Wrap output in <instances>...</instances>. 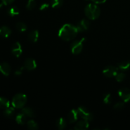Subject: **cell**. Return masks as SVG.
<instances>
[{
	"mask_svg": "<svg viewBox=\"0 0 130 130\" xmlns=\"http://www.w3.org/2000/svg\"><path fill=\"white\" fill-rule=\"evenodd\" d=\"M86 41V38H83L80 40H76L71 44V50L74 55H78L82 52L83 44Z\"/></svg>",
	"mask_w": 130,
	"mask_h": 130,
	"instance_id": "cell-4",
	"label": "cell"
},
{
	"mask_svg": "<svg viewBox=\"0 0 130 130\" xmlns=\"http://www.w3.org/2000/svg\"><path fill=\"white\" fill-rule=\"evenodd\" d=\"M124 107V103L123 102H119L116 103L115 105H114V109L117 110H121Z\"/></svg>",
	"mask_w": 130,
	"mask_h": 130,
	"instance_id": "cell-29",
	"label": "cell"
},
{
	"mask_svg": "<svg viewBox=\"0 0 130 130\" xmlns=\"http://www.w3.org/2000/svg\"><path fill=\"white\" fill-rule=\"evenodd\" d=\"M11 66L7 62H3L0 63V72L5 76H8L11 72Z\"/></svg>",
	"mask_w": 130,
	"mask_h": 130,
	"instance_id": "cell-12",
	"label": "cell"
},
{
	"mask_svg": "<svg viewBox=\"0 0 130 130\" xmlns=\"http://www.w3.org/2000/svg\"><path fill=\"white\" fill-rule=\"evenodd\" d=\"M89 128V121L86 119L79 121L76 124L74 129L76 130H86Z\"/></svg>",
	"mask_w": 130,
	"mask_h": 130,
	"instance_id": "cell-11",
	"label": "cell"
},
{
	"mask_svg": "<svg viewBox=\"0 0 130 130\" xmlns=\"http://www.w3.org/2000/svg\"><path fill=\"white\" fill-rule=\"evenodd\" d=\"M10 107V102L5 97H0V109L5 110Z\"/></svg>",
	"mask_w": 130,
	"mask_h": 130,
	"instance_id": "cell-19",
	"label": "cell"
},
{
	"mask_svg": "<svg viewBox=\"0 0 130 130\" xmlns=\"http://www.w3.org/2000/svg\"><path fill=\"white\" fill-rule=\"evenodd\" d=\"M20 13L19 9L18 8L17 6H13L10 7V8L8 10V14L10 15V17H15L16 15H18Z\"/></svg>",
	"mask_w": 130,
	"mask_h": 130,
	"instance_id": "cell-20",
	"label": "cell"
},
{
	"mask_svg": "<svg viewBox=\"0 0 130 130\" xmlns=\"http://www.w3.org/2000/svg\"><path fill=\"white\" fill-rule=\"evenodd\" d=\"M27 126L29 129L36 130L38 129V124L34 120H29L27 123Z\"/></svg>",
	"mask_w": 130,
	"mask_h": 130,
	"instance_id": "cell-24",
	"label": "cell"
},
{
	"mask_svg": "<svg viewBox=\"0 0 130 130\" xmlns=\"http://www.w3.org/2000/svg\"><path fill=\"white\" fill-rule=\"evenodd\" d=\"M36 1L35 0H29L27 3L26 8L28 10H32L36 6Z\"/></svg>",
	"mask_w": 130,
	"mask_h": 130,
	"instance_id": "cell-27",
	"label": "cell"
},
{
	"mask_svg": "<svg viewBox=\"0 0 130 130\" xmlns=\"http://www.w3.org/2000/svg\"><path fill=\"white\" fill-rule=\"evenodd\" d=\"M49 4L46 3H44L41 4V6H39V10H41V11H44V10H47L49 8Z\"/></svg>",
	"mask_w": 130,
	"mask_h": 130,
	"instance_id": "cell-31",
	"label": "cell"
},
{
	"mask_svg": "<svg viewBox=\"0 0 130 130\" xmlns=\"http://www.w3.org/2000/svg\"><path fill=\"white\" fill-rule=\"evenodd\" d=\"M56 126L59 129H63L66 126V121L63 118H60L56 122Z\"/></svg>",
	"mask_w": 130,
	"mask_h": 130,
	"instance_id": "cell-22",
	"label": "cell"
},
{
	"mask_svg": "<svg viewBox=\"0 0 130 130\" xmlns=\"http://www.w3.org/2000/svg\"><path fill=\"white\" fill-rule=\"evenodd\" d=\"M3 5H4L3 4V3H0V9H1V8H2Z\"/></svg>",
	"mask_w": 130,
	"mask_h": 130,
	"instance_id": "cell-34",
	"label": "cell"
},
{
	"mask_svg": "<svg viewBox=\"0 0 130 130\" xmlns=\"http://www.w3.org/2000/svg\"><path fill=\"white\" fill-rule=\"evenodd\" d=\"M103 102L105 104H110L112 102L111 95L110 93H105L103 96Z\"/></svg>",
	"mask_w": 130,
	"mask_h": 130,
	"instance_id": "cell-26",
	"label": "cell"
},
{
	"mask_svg": "<svg viewBox=\"0 0 130 130\" xmlns=\"http://www.w3.org/2000/svg\"><path fill=\"white\" fill-rule=\"evenodd\" d=\"M27 118V117L25 114L21 112L17 115L16 118H15V121L17 123V124H20V125H24V124H25V122H26Z\"/></svg>",
	"mask_w": 130,
	"mask_h": 130,
	"instance_id": "cell-17",
	"label": "cell"
},
{
	"mask_svg": "<svg viewBox=\"0 0 130 130\" xmlns=\"http://www.w3.org/2000/svg\"><path fill=\"white\" fill-rule=\"evenodd\" d=\"M116 80L118 82L120 83L122 82V81H124V79L126 78V74L124 73H123V72H118L116 76H115Z\"/></svg>",
	"mask_w": 130,
	"mask_h": 130,
	"instance_id": "cell-28",
	"label": "cell"
},
{
	"mask_svg": "<svg viewBox=\"0 0 130 130\" xmlns=\"http://www.w3.org/2000/svg\"><path fill=\"white\" fill-rule=\"evenodd\" d=\"M63 0H52L51 5L53 8H58L63 5Z\"/></svg>",
	"mask_w": 130,
	"mask_h": 130,
	"instance_id": "cell-25",
	"label": "cell"
},
{
	"mask_svg": "<svg viewBox=\"0 0 130 130\" xmlns=\"http://www.w3.org/2000/svg\"><path fill=\"white\" fill-rule=\"evenodd\" d=\"M118 95L124 102L130 101V90L127 88H122L118 91Z\"/></svg>",
	"mask_w": 130,
	"mask_h": 130,
	"instance_id": "cell-7",
	"label": "cell"
},
{
	"mask_svg": "<svg viewBox=\"0 0 130 130\" xmlns=\"http://www.w3.org/2000/svg\"><path fill=\"white\" fill-rule=\"evenodd\" d=\"M79 117V116L77 110L72 109L69 112L68 115H67V119L70 123H74L77 121Z\"/></svg>",
	"mask_w": 130,
	"mask_h": 130,
	"instance_id": "cell-13",
	"label": "cell"
},
{
	"mask_svg": "<svg viewBox=\"0 0 130 130\" xmlns=\"http://www.w3.org/2000/svg\"><path fill=\"white\" fill-rule=\"evenodd\" d=\"M76 26L78 32H85L86 31L90 28V24L88 20L85 19L79 22Z\"/></svg>",
	"mask_w": 130,
	"mask_h": 130,
	"instance_id": "cell-8",
	"label": "cell"
},
{
	"mask_svg": "<svg viewBox=\"0 0 130 130\" xmlns=\"http://www.w3.org/2000/svg\"><path fill=\"white\" fill-rule=\"evenodd\" d=\"M27 97L26 95L18 93L13 96L11 102V105L15 109H22L26 104Z\"/></svg>",
	"mask_w": 130,
	"mask_h": 130,
	"instance_id": "cell-3",
	"label": "cell"
},
{
	"mask_svg": "<svg viewBox=\"0 0 130 130\" xmlns=\"http://www.w3.org/2000/svg\"><path fill=\"white\" fill-rule=\"evenodd\" d=\"M15 27H16L17 30L18 31L21 32H25L27 29L26 24L25 23L22 22H19L17 23L16 25H15Z\"/></svg>",
	"mask_w": 130,
	"mask_h": 130,
	"instance_id": "cell-23",
	"label": "cell"
},
{
	"mask_svg": "<svg viewBox=\"0 0 130 130\" xmlns=\"http://www.w3.org/2000/svg\"><path fill=\"white\" fill-rule=\"evenodd\" d=\"M14 114H15V108L13 106L6 108L3 111V114L7 118H11Z\"/></svg>",
	"mask_w": 130,
	"mask_h": 130,
	"instance_id": "cell-21",
	"label": "cell"
},
{
	"mask_svg": "<svg viewBox=\"0 0 130 130\" xmlns=\"http://www.w3.org/2000/svg\"><path fill=\"white\" fill-rule=\"evenodd\" d=\"M24 67L27 71H33L37 67V63L33 58H27L24 61Z\"/></svg>",
	"mask_w": 130,
	"mask_h": 130,
	"instance_id": "cell-9",
	"label": "cell"
},
{
	"mask_svg": "<svg viewBox=\"0 0 130 130\" xmlns=\"http://www.w3.org/2000/svg\"><path fill=\"white\" fill-rule=\"evenodd\" d=\"M11 30L8 27L6 26V25H3V26L0 27V36L2 37L3 38H7L11 35Z\"/></svg>",
	"mask_w": 130,
	"mask_h": 130,
	"instance_id": "cell-14",
	"label": "cell"
},
{
	"mask_svg": "<svg viewBox=\"0 0 130 130\" xmlns=\"http://www.w3.org/2000/svg\"><path fill=\"white\" fill-rule=\"evenodd\" d=\"M77 110L78 112L79 116L82 118L83 119H86L88 121H91L93 119V114L85 107H79Z\"/></svg>",
	"mask_w": 130,
	"mask_h": 130,
	"instance_id": "cell-5",
	"label": "cell"
},
{
	"mask_svg": "<svg viewBox=\"0 0 130 130\" xmlns=\"http://www.w3.org/2000/svg\"><path fill=\"white\" fill-rule=\"evenodd\" d=\"M11 53L17 58L20 57L22 53V48L19 42H16L13 44L12 48H11Z\"/></svg>",
	"mask_w": 130,
	"mask_h": 130,
	"instance_id": "cell-10",
	"label": "cell"
},
{
	"mask_svg": "<svg viewBox=\"0 0 130 130\" xmlns=\"http://www.w3.org/2000/svg\"><path fill=\"white\" fill-rule=\"evenodd\" d=\"M21 112L25 114L27 117L28 118H33L35 116V113H34V110L32 108L29 107H23L22 109Z\"/></svg>",
	"mask_w": 130,
	"mask_h": 130,
	"instance_id": "cell-16",
	"label": "cell"
},
{
	"mask_svg": "<svg viewBox=\"0 0 130 130\" xmlns=\"http://www.w3.org/2000/svg\"><path fill=\"white\" fill-rule=\"evenodd\" d=\"M85 13L88 19L95 20L100 17V9L96 4H88L85 8Z\"/></svg>",
	"mask_w": 130,
	"mask_h": 130,
	"instance_id": "cell-2",
	"label": "cell"
},
{
	"mask_svg": "<svg viewBox=\"0 0 130 130\" xmlns=\"http://www.w3.org/2000/svg\"><path fill=\"white\" fill-rule=\"evenodd\" d=\"M76 26L69 24H64L61 27L58 31V36L62 40L69 41L74 39L78 33Z\"/></svg>",
	"mask_w": 130,
	"mask_h": 130,
	"instance_id": "cell-1",
	"label": "cell"
},
{
	"mask_svg": "<svg viewBox=\"0 0 130 130\" xmlns=\"http://www.w3.org/2000/svg\"><path fill=\"white\" fill-rule=\"evenodd\" d=\"M119 68L114 66H109L103 70V74L107 77H114L118 73Z\"/></svg>",
	"mask_w": 130,
	"mask_h": 130,
	"instance_id": "cell-6",
	"label": "cell"
},
{
	"mask_svg": "<svg viewBox=\"0 0 130 130\" xmlns=\"http://www.w3.org/2000/svg\"><path fill=\"white\" fill-rule=\"evenodd\" d=\"M118 67L119 68V69L121 70V71H126L129 69L130 62L128 60L123 61V62L118 63Z\"/></svg>",
	"mask_w": 130,
	"mask_h": 130,
	"instance_id": "cell-18",
	"label": "cell"
},
{
	"mask_svg": "<svg viewBox=\"0 0 130 130\" xmlns=\"http://www.w3.org/2000/svg\"><path fill=\"white\" fill-rule=\"evenodd\" d=\"M15 0H2V3L4 5H10L14 2Z\"/></svg>",
	"mask_w": 130,
	"mask_h": 130,
	"instance_id": "cell-32",
	"label": "cell"
},
{
	"mask_svg": "<svg viewBox=\"0 0 130 130\" xmlns=\"http://www.w3.org/2000/svg\"><path fill=\"white\" fill-rule=\"evenodd\" d=\"M107 0H92L93 2L95 4H102L106 1Z\"/></svg>",
	"mask_w": 130,
	"mask_h": 130,
	"instance_id": "cell-33",
	"label": "cell"
},
{
	"mask_svg": "<svg viewBox=\"0 0 130 130\" xmlns=\"http://www.w3.org/2000/svg\"><path fill=\"white\" fill-rule=\"evenodd\" d=\"M24 69H25V68H24V66H23V67H19V68L15 70V76H20V75L22 74L23 71H24Z\"/></svg>",
	"mask_w": 130,
	"mask_h": 130,
	"instance_id": "cell-30",
	"label": "cell"
},
{
	"mask_svg": "<svg viewBox=\"0 0 130 130\" xmlns=\"http://www.w3.org/2000/svg\"><path fill=\"white\" fill-rule=\"evenodd\" d=\"M29 39L32 43H36L38 41V38H39V32L37 30H33L30 32L28 35Z\"/></svg>",
	"mask_w": 130,
	"mask_h": 130,
	"instance_id": "cell-15",
	"label": "cell"
}]
</instances>
